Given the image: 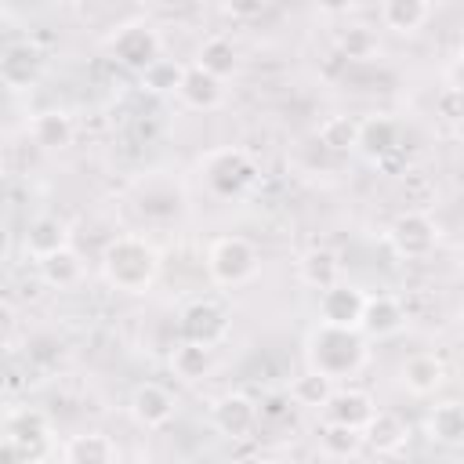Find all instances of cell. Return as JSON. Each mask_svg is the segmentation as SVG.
<instances>
[{
  "label": "cell",
  "instance_id": "cell-5",
  "mask_svg": "<svg viewBox=\"0 0 464 464\" xmlns=\"http://www.w3.org/2000/svg\"><path fill=\"white\" fill-rule=\"evenodd\" d=\"M51 424L40 410H11L4 420V460H44Z\"/></svg>",
  "mask_w": 464,
  "mask_h": 464
},
{
  "label": "cell",
  "instance_id": "cell-20",
  "mask_svg": "<svg viewBox=\"0 0 464 464\" xmlns=\"http://www.w3.org/2000/svg\"><path fill=\"white\" fill-rule=\"evenodd\" d=\"M399 377H402L406 392H413V395H431V392L442 388V381H446V366H442L435 355L424 352V355H410V359L402 362Z\"/></svg>",
  "mask_w": 464,
  "mask_h": 464
},
{
  "label": "cell",
  "instance_id": "cell-27",
  "mask_svg": "<svg viewBox=\"0 0 464 464\" xmlns=\"http://www.w3.org/2000/svg\"><path fill=\"white\" fill-rule=\"evenodd\" d=\"M431 14V4L428 0H384L381 7V18L392 33H417Z\"/></svg>",
  "mask_w": 464,
  "mask_h": 464
},
{
  "label": "cell",
  "instance_id": "cell-19",
  "mask_svg": "<svg viewBox=\"0 0 464 464\" xmlns=\"http://www.w3.org/2000/svg\"><path fill=\"white\" fill-rule=\"evenodd\" d=\"M362 439H366V446L377 450V453H399V450L410 442V428L402 424V417H395V413H388V410H377V413L370 417V424L362 428Z\"/></svg>",
  "mask_w": 464,
  "mask_h": 464
},
{
  "label": "cell",
  "instance_id": "cell-32",
  "mask_svg": "<svg viewBox=\"0 0 464 464\" xmlns=\"http://www.w3.org/2000/svg\"><path fill=\"white\" fill-rule=\"evenodd\" d=\"M337 51L344 58H370L377 51V36L366 29V25H352L348 33L337 36Z\"/></svg>",
  "mask_w": 464,
  "mask_h": 464
},
{
  "label": "cell",
  "instance_id": "cell-36",
  "mask_svg": "<svg viewBox=\"0 0 464 464\" xmlns=\"http://www.w3.org/2000/svg\"><path fill=\"white\" fill-rule=\"evenodd\" d=\"M450 83L453 87H464V51L453 58V65H450Z\"/></svg>",
  "mask_w": 464,
  "mask_h": 464
},
{
  "label": "cell",
  "instance_id": "cell-3",
  "mask_svg": "<svg viewBox=\"0 0 464 464\" xmlns=\"http://www.w3.org/2000/svg\"><path fill=\"white\" fill-rule=\"evenodd\" d=\"M257 268H261L257 246L243 236H221L207 254V272L218 286H243L257 276Z\"/></svg>",
  "mask_w": 464,
  "mask_h": 464
},
{
  "label": "cell",
  "instance_id": "cell-26",
  "mask_svg": "<svg viewBox=\"0 0 464 464\" xmlns=\"http://www.w3.org/2000/svg\"><path fill=\"white\" fill-rule=\"evenodd\" d=\"M319 446H323L326 457H334V460H348V457H355V453L366 446V439H362V431L352 428V424L326 420V424L319 428Z\"/></svg>",
  "mask_w": 464,
  "mask_h": 464
},
{
  "label": "cell",
  "instance_id": "cell-10",
  "mask_svg": "<svg viewBox=\"0 0 464 464\" xmlns=\"http://www.w3.org/2000/svg\"><path fill=\"white\" fill-rule=\"evenodd\" d=\"M178 330H181V337H188V341L218 344V341L228 334V315H225L218 304H210V301H192V304L181 312Z\"/></svg>",
  "mask_w": 464,
  "mask_h": 464
},
{
  "label": "cell",
  "instance_id": "cell-21",
  "mask_svg": "<svg viewBox=\"0 0 464 464\" xmlns=\"http://www.w3.org/2000/svg\"><path fill=\"white\" fill-rule=\"evenodd\" d=\"M297 276H301L304 286L326 290V286H334V283L341 279V257H337L330 246H315V250H308V254L297 261Z\"/></svg>",
  "mask_w": 464,
  "mask_h": 464
},
{
  "label": "cell",
  "instance_id": "cell-8",
  "mask_svg": "<svg viewBox=\"0 0 464 464\" xmlns=\"http://www.w3.org/2000/svg\"><path fill=\"white\" fill-rule=\"evenodd\" d=\"M366 312V294L352 283H334L326 290H319V319L334 323V326H359Z\"/></svg>",
  "mask_w": 464,
  "mask_h": 464
},
{
  "label": "cell",
  "instance_id": "cell-13",
  "mask_svg": "<svg viewBox=\"0 0 464 464\" xmlns=\"http://www.w3.org/2000/svg\"><path fill=\"white\" fill-rule=\"evenodd\" d=\"M178 98L188 105V109H218L221 98H225V87H221V76L207 72L203 65H188L185 76H181V87H178Z\"/></svg>",
  "mask_w": 464,
  "mask_h": 464
},
{
  "label": "cell",
  "instance_id": "cell-4",
  "mask_svg": "<svg viewBox=\"0 0 464 464\" xmlns=\"http://www.w3.org/2000/svg\"><path fill=\"white\" fill-rule=\"evenodd\" d=\"M203 181L214 196H243L254 181H257V163L243 152V149H214L203 156L199 163Z\"/></svg>",
  "mask_w": 464,
  "mask_h": 464
},
{
  "label": "cell",
  "instance_id": "cell-38",
  "mask_svg": "<svg viewBox=\"0 0 464 464\" xmlns=\"http://www.w3.org/2000/svg\"><path fill=\"white\" fill-rule=\"evenodd\" d=\"M160 4H163V7H185L188 0H160Z\"/></svg>",
  "mask_w": 464,
  "mask_h": 464
},
{
  "label": "cell",
  "instance_id": "cell-7",
  "mask_svg": "<svg viewBox=\"0 0 464 464\" xmlns=\"http://www.w3.org/2000/svg\"><path fill=\"white\" fill-rule=\"evenodd\" d=\"M388 239H392L399 257H424V254H431V246L439 239V228L424 210H402L392 221Z\"/></svg>",
  "mask_w": 464,
  "mask_h": 464
},
{
  "label": "cell",
  "instance_id": "cell-31",
  "mask_svg": "<svg viewBox=\"0 0 464 464\" xmlns=\"http://www.w3.org/2000/svg\"><path fill=\"white\" fill-rule=\"evenodd\" d=\"M181 76H185V65L170 62V58H156L145 72H141V87L152 91V94H170L181 87Z\"/></svg>",
  "mask_w": 464,
  "mask_h": 464
},
{
  "label": "cell",
  "instance_id": "cell-17",
  "mask_svg": "<svg viewBox=\"0 0 464 464\" xmlns=\"http://www.w3.org/2000/svg\"><path fill=\"white\" fill-rule=\"evenodd\" d=\"M62 460L65 464H116L120 446L102 431H87V435H72L62 446Z\"/></svg>",
  "mask_w": 464,
  "mask_h": 464
},
{
  "label": "cell",
  "instance_id": "cell-25",
  "mask_svg": "<svg viewBox=\"0 0 464 464\" xmlns=\"http://www.w3.org/2000/svg\"><path fill=\"white\" fill-rule=\"evenodd\" d=\"M65 243H69V232H65V225L58 218L44 214V218H33L29 228H25V250L33 257H47V254L62 250Z\"/></svg>",
  "mask_w": 464,
  "mask_h": 464
},
{
  "label": "cell",
  "instance_id": "cell-16",
  "mask_svg": "<svg viewBox=\"0 0 464 464\" xmlns=\"http://www.w3.org/2000/svg\"><path fill=\"white\" fill-rule=\"evenodd\" d=\"M72 134H76V123H72V116H69L65 109H44V112H36V120L29 123L33 145H40V149H47V152L65 149V145L72 141Z\"/></svg>",
  "mask_w": 464,
  "mask_h": 464
},
{
  "label": "cell",
  "instance_id": "cell-37",
  "mask_svg": "<svg viewBox=\"0 0 464 464\" xmlns=\"http://www.w3.org/2000/svg\"><path fill=\"white\" fill-rule=\"evenodd\" d=\"M323 11H330V14H341V11H348V7H355L359 0H315Z\"/></svg>",
  "mask_w": 464,
  "mask_h": 464
},
{
  "label": "cell",
  "instance_id": "cell-15",
  "mask_svg": "<svg viewBox=\"0 0 464 464\" xmlns=\"http://www.w3.org/2000/svg\"><path fill=\"white\" fill-rule=\"evenodd\" d=\"M323 410H326V420H341V424H352L362 431L370 424V417L377 413V402L362 388H334V395Z\"/></svg>",
  "mask_w": 464,
  "mask_h": 464
},
{
  "label": "cell",
  "instance_id": "cell-24",
  "mask_svg": "<svg viewBox=\"0 0 464 464\" xmlns=\"http://www.w3.org/2000/svg\"><path fill=\"white\" fill-rule=\"evenodd\" d=\"M40 276H44L47 286L65 290V286H76V283H80V276H83V261H80V254L65 243L62 250L40 257Z\"/></svg>",
  "mask_w": 464,
  "mask_h": 464
},
{
  "label": "cell",
  "instance_id": "cell-30",
  "mask_svg": "<svg viewBox=\"0 0 464 464\" xmlns=\"http://www.w3.org/2000/svg\"><path fill=\"white\" fill-rule=\"evenodd\" d=\"M319 145L330 152H352L359 149V120L352 116H330L319 123Z\"/></svg>",
  "mask_w": 464,
  "mask_h": 464
},
{
  "label": "cell",
  "instance_id": "cell-18",
  "mask_svg": "<svg viewBox=\"0 0 464 464\" xmlns=\"http://www.w3.org/2000/svg\"><path fill=\"white\" fill-rule=\"evenodd\" d=\"M210 348H214V344H199V341L181 337V341L174 344V352H170V370H174V377H181V381H188V384L203 381V377L214 370Z\"/></svg>",
  "mask_w": 464,
  "mask_h": 464
},
{
  "label": "cell",
  "instance_id": "cell-22",
  "mask_svg": "<svg viewBox=\"0 0 464 464\" xmlns=\"http://www.w3.org/2000/svg\"><path fill=\"white\" fill-rule=\"evenodd\" d=\"M428 439L442 446L464 442V402L460 399H446L428 413Z\"/></svg>",
  "mask_w": 464,
  "mask_h": 464
},
{
  "label": "cell",
  "instance_id": "cell-14",
  "mask_svg": "<svg viewBox=\"0 0 464 464\" xmlns=\"http://www.w3.org/2000/svg\"><path fill=\"white\" fill-rule=\"evenodd\" d=\"M406 326V304L388 297V294H377V297H366V312H362V323L359 330L366 337H392Z\"/></svg>",
  "mask_w": 464,
  "mask_h": 464
},
{
  "label": "cell",
  "instance_id": "cell-29",
  "mask_svg": "<svg viewBox=\"0 0 464 464\" xmlns=\"http://www.w3.org/2000/svg\"><path fill=\"white\" fill-rule=\"evenodd\" d=\"M330 395H334V377H326L312 366L301 377H294V384H290V399L297 406H326Z\"/></svg>",
  "mask_w": 464,
  "mask_h": 464
},
{
  "label": "cell",
  "instance_id": "cell-28",
  "mask_svg": "<svg viewBox=\"0 0 464 464\" xmlns=\"http://www.w3.org/2000/svg\"><path fill=\"white\" fill-rule=\"evenodd\" d=\"M196 65H203L207 72H214V76H232L236 69H239V54H236V44L232 40H225V36H210V40H203V47H199V54H196Z\"/></svg>",
  "mask_w": 464,
  "mask_h": 464
},
{
  "label": "cell",
  "instance_id": "cell-23",
  "mask_svg": "<svg viewBox=\"0 0 464 464\" xmlns=\"http://www.w3.org/2000/svg\"><path fill=\"white\" fill-rule=\"evenodd\" d=\"M399 149V123L388 116H373L359 123V152H366L373 163Z\"/></svg>",
  "mask_w": 464,
  "mask_h": 464
},
{
  "label": "cell",
  "instance_id": "cell-34",
  "mask_svg": "<svg viewBox=\"0 0 464 464\" xmlns=\"http://www.w3.org/2000/svg\"><path fill=\"white\" fill-rule=\"evenodd\" d=\"M272 0H221V11L228 18H239V22H250V18H261L268 11Z\"/></svg>",
  "mask_w": 464,
  "mask_h": 464
},
{
  "label": "cell",
  "instance_id": "cell-1",
  "mask_svg": "<svg viewBox=\"0 0 464 464\" xmlns=\"http://www.w3.org/2000/svg\"><path fill=\"white\" fill-rule=\"evenodd\" d=\"M308 366L326 373V377H352L359 373V366L366 362V334L359 326H334V323H323L308 334Z\"/></svg>",
  "mask_w": 464,
  "mask_h": 464
},
{
  "label": "cell",
  "instance_id": "cell-12",
  "mask_svg": "<svg viewBox=\"0 0 464 464\" xmlns=\"http://www.w3.org/2000/svg\"><path fill=\"white\" fill-rule=\"evenodd\" d=\"M174 395L163 388V384H138L134 395H130V413L141 428H163L170 417H174Z\"/></svg>",
  "mask_w": 464,
  "mask_h": 464
},
{
  "label": "cell",
  "instance_id": "cell-11",
  "mask_svg": "<svg viewBox=\"0 0 464 464\" xmlns=\"http://www.w3.org/2000/svg\"><path fill=\"white\" fill-rule=\"evenodd\" d=\"M257 420H261V406H257L254 399L239 395V392L225 395V399L214 406V424H218V431L228 435V439H250L254 428H257Z\"/></svg>",
  "mask_w": 464,
  "mask_h": 464
},
{
  "label": "cell",
  "instance_id": "cell-6",
  "mask_svg": "<svg viewBox=\"0 0 464 464\" xmlns=\"http://www.w3.org/2000/svg\"><path fill=\"white\" fill-rule=\"evenodd\" d=\"M109 54L130 69V72H145L156 58H160V36L149 22H127L116 29V36L109 40Z\"/></svg>",
  "mask_w": 464,
  "mask_h": 464
},
{
  "label": "cell",
  "instance_id": "cell-2",
  "mask_svg": "<svg viewBox=\"0 0 464 464\" xmlns=\"http://www.w3.org/2000/svg\"><path fill=\"white\" fill-rule=\"evenodd\" d=\"M156 272H160V254L141 236H116L102 254V276L116 290L141 294L152 286Z\"/></svg>",
  "mask_w": 464,
  "mask_h": 464
},
{
  "label": "cell",
  "instance_id": "cell-35",
  "mask_svg": "<svg viewBox=\"0 0 464 464\" xmlns=\"http://www.w3.org/2000/svg\"><path fill=\"white\" fill-rule=\"evenodd\" d=\"M286 413H290V395H272L261 406V417H268V420H283Z\"/></svg>",
  "mask_w": 464,
  "mask_h": 464
},
{
  "label": "cell",
  "instance_id": "cell-9",
  "mask_svg": "<svg viewBox=\"0 0 464 464\" xmlns=\"http://www.w3.org/2000/svg\"><path fill=\"white\" fill-rule=\"evenodd\" d=\"M40 69H44V51L36 44H29V40L11 44L4 51V58H0V80L11 91H25L29 83H36Z\"/></svg>",
  "mask_w": 464,
  "mask_h": 464
},
{
  "label": "cell",
  "instance_id": "cell-33",
  "mask_svg": "<svg viewBox=\"0 0 464 464\" xmlns=\"http://www.w3.org/2000/svg\"><path fill=\"white\" fill-rule=\"evenodd\" d=\"M435 109H439V116L442 120H450V123H464V87H446L439 98H435Z\"/></svg>",
  "mask_w": 464,
  "mask_h": 464
}]
</instances>
